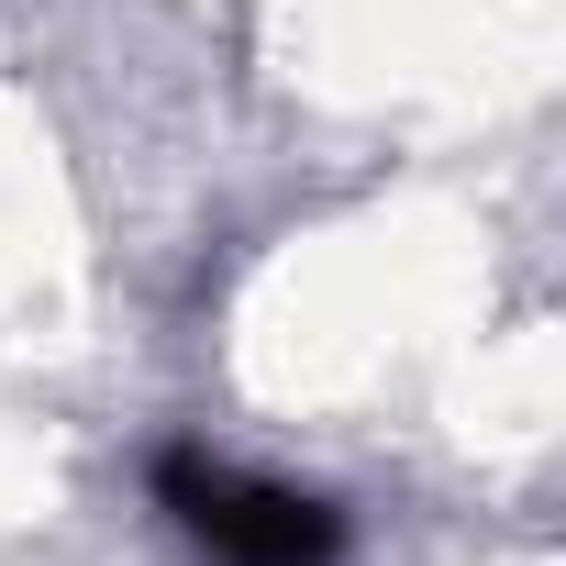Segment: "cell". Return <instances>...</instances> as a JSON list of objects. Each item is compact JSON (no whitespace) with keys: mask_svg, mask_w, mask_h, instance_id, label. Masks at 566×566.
Returning <instances> with one entry per match:
<instances>
[{"mask_svg":"<svg viewBox=\"0 0 566 566\" xmlns=\"http://www.w3.org/2000/svg\"><path fill=\"white\" fill-rule=\"evenodd\" d=\"M145 489L211 566H345V511L334 500H312L290 478H255V467H222L211 444H156Z\"/></svg>","mask_w":566,"mask_h":566,"instance_id":"obj_1","label":"cell"}]
</instances>
